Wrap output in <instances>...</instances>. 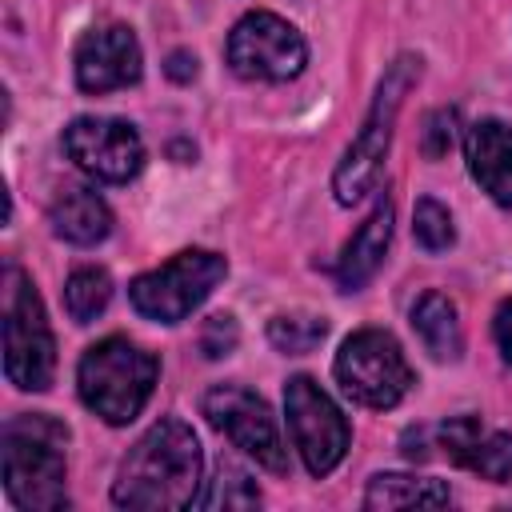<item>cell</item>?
I'll return each instance as SVG.
<instances>
[{"instance_id":"6da1fadb","label":"cell","mask_w":512,"mask_h":512,"mask_svg":"<svg viewBox=\"0 0 512 512\" xmlns=\"http://www.w3.org/2000/svg\"><path fill=\"white\" fill-rule=\"evenodd\" d=\"M204 452L180 416H160L120 460L112 480V504L132 512H176L200 496Z\"/></svg>"},{"instance_id":"7a4b0ae2","label":"cell","mask_w":512,"mask_h":512,"mask_svg":"<svg viewBox=\"0 0 512 512\" xmlns=\"http://www.w3.org/2000/svg\"><path fill=\"white\" fill-rule=\"evenodd\" d=\"M64 448L68 424L48 412H20L8 416L0 428V456H4V492L16 508H68L64 492Z\"/></svg>"},{"instance_id":"3957f363","label":"cell","mask_w":512,"mask_h":512,"mask_svg":"<svg viewBox=\"0 0 512 512\" xmlns=\"http://www.w3.org/2000/svg\"><path fill=\"white\" fill-rule=\"evenodd\" d=\"M156 376H160V360L124 336H108L92 344L76 364V388L84 408L112 428L132 424L144 412Z\"/></svg>"},{"instance_id":"277c9868","label":"cell","mask_w":512,"mask_h":512,"mask_svg":"<svg viewBox=\"0 0 512 512\" xmlns=\"http://www.w3.org/2000/svg\"><path fill=\"white\" fill-rule=\"evenodd\" d=\"M420 80V56L416 52H400L380 84H376V96L364 112V124L360 132L352 136V144L344 148L336 172H332V192L340 204H356L364 200V192H372V184L380 180V168H384V156H388V144H392V124L400 116V104L408 96V88Z\"/></svg>"},{"instance_id":"5b68a950","label":"cell","mask_w":512,"mask_h":512,"mask_svg":"<svg viewBox=\"0 0 512 512\" xmlns=\"http://www.w3.org/2000/svg\"><path fill=\"white\" fill-rule=\"evenodd\" d=\"M4 376L20 392H44L56 376L48 312L20 264H4Z\"/></svg>"},{"instance_id":"8992f818","label":"cell","mask_w":512,"mask_h":512,"mask_svg":"<svg viewBox=\"0 0 512 512\" xmlns=\"http://www.w3.org/2000/svg\"><path fill=\"white\" fill-rule=\"evenodd\" d=\"M224 272H228V260L220 252L184 248L168 264L136 276L128 284V300L152 324H180L212 296V288L224 280Z\"/></svg>"},{"instance_id":"52a82bcc","label":"cell","mask_w":512,"mask_h":512,"mask_svg":"<svg viewBox=\"0 0 512 512\" xmlns=\"http://www.w3.org/2000/svg\"><path fill=\"white\" fill-rule=\"evenodd\" d=\"M344 396H352L356 404L364 408H396L412 384H416V372L400 348V340L384 328H360L352 332L340 352H336V364H332Z\"/></svg>"},{"instance_id":"ba28073f","label":"cell","mask_w":512,"mask_h":512,"mask_svg":"<svg viewBox=\"0 0 512 512\" xmlns=\"http://www.w3.org/2000/svg\"><path fill=\"white\" fill-rule=\"evenodd\" d=\"M228 68L244 80H264V84H284L296 80L308 64V44L276 12H248L232 24L228 44H224Z\"/></svg>"},{"instance_id":"9c48e42d","label":"cell","mask_w":512,"mask_h":512,"mask_svg":"<svg viewBox=\"0 0 512 512\" xmlns=\"http://www.w3.org/2000/svg\"><path fill=\"white\" fill-rule=\"evenodd\" d=\"M284 412H288V432H292V444H296L304 468L312 476H328L344 460L348 440H352L344 412L304 372L284 384Z\"/></svg>"},{"instance_id":"30bf717a","label":"cell","mask_w":512,"mask_h":512,"mask_svg":"<svg viewBox=\"0 0 512 512\" xmlns=\"http://www.w3.org/2000/svg\"><path fill=\"white\" fill-rule=\"evenodd\" d=\"M204 416L216 432H224L232 440V448H240L244 456H252L260 468L284 476L288 472V452L280 440V428L264 404V396H256L244 384H216L204 392Z\"/></svg>"},{"instance_id":"8fae6325","label":"cell","mask_w":512,"mask_h":512,"mask_svg":"<svg viewBox=\"0 0 512 512\" xmlns=\"http://www.w3.org/2000/svg\"><path fill=\"white\" fill-rule=\"evenodd\" d=\"M68 160L100 184H128L144 168V140L128 120L76 116L60 136Z\"/></svg>"},{"instance_id":"7c38bea8","label":"cell","mask_w":512,"mask_h":512,"mask_svg":"<svg viewBox=\"0 0 512 512\" xmlns=\"http://www.w3.org/2000/svg\"><path fill=\"white\" fill-rule=\"evenodd\" d=\"M140 72H144V52L128 24H104V28H88L80 36V44H76L80 92L104 96V92L136 84Z\"/></svg>"},{"instance_id":"4fadbf2b","label":"cell","mask_w":512,"mask_h":512,"mask_svg":"<svg viewBox=\"0 0 512 512\" xmlns=\"http://www.w3.org/2000/svg\"><path fill=\"white\" fill-rule=\"evenodd\" d=\"M464 156H468L472 180L500 208H512V124L496 116L476 120L464 136Z\"/></svg>"},{"instance_id":"5bb4252c","label":"cell","mask_w":512,"mask_h":512,"mask_svg":"<svg viewBox=\"0 0 512 512\" xmlns=\"http://www.w3.org/2000/svg\"><path fill=\"white\" fill-rule=\"evenodd\" d=\"M392 216H396L392 196L380 192L376 208L364 216V224L348 236V244L336 256V284H340V292H360L376 276V268L384 264V252L392 244Z\"/></svg>"},{"instance_id":"9a60e30c","label":"cell","mask_w":512,"mask_h":512,"mask_svg":"<svg viewBox=\"0 0 512 512\" xmlns=\"http://www.w3.org/2000/svg\"><path fill=\"white\" fill-rule=\"evenodd\" d=\"M52 232L76 248H92L112 232V208L92 188H64L48 208Z\"/></svg>"},{"instance_id":"2e32d148","label":"cell","mask_w":512,"mask_h":512,"mask_svg":"<svg viewBox=\"0 0 512 512\" xmlns=\"http://www.w3.org/2000/svg\"><path fill=\"white\" fill-rule=\"evenodd\" d=\"M412 328H416L420 344H424L436 360H460V352H464V328H460L456 304H452L444 292L428 288V292L412 304Z\"/></svg>"},{"instance_id":"e0dca14e","label":"cell","mask_w":512,"mask_h":512,"mask_svg":"<svg viewBox=\"0 0 512 512\" xmlns=\"http://www.w3.org/2000/svg\"><path fill=\"white\" fill-rule=\"evenodd\" d=\"M452 488L432 476H404V472H376L364 488V508H448Z\"/></svg>"},{"instance_id":"ac0fdd59","label":"cell","mask_w":512,"mask_h":512,"mask_svg":"<svg viewBox=\"0 0 512 512\" xmlns=\"http://www.w3.org/2000/svg\"><path fill=\"white\" fill-rule=\"evenodd\" d=\"M112 300V276L104 268H76L68 280H64V308L76 324H92Z\"/></svg>"},{"instance_id":"d6986e66","label":"cell","mask_w":512,"mask_h":512,"mask_svg":"<svg viewBox=\"0 0 512 512\" xmlns=\"http://www.w3.org/2000/svg\"><path fill=\"white\" fill-rule=\"evenodd\" d=\"M456 464L476 472L480 480H492V484L512 480V432H484L480 428Z\"/></svg>"},{"instance_id":"ffe728a7","label":"cell","mask_w":512,"mask_h":512,"mask_svg":"<svg viewBox=\"0 0 512 512\" xmlns=\"http://www.w3.org/2000/svg\"><path fill=\"white\" fill-rule=\"evenodd\" d=\"M324 336H328V320L312 316V312H280L268 320V340L284 356H304V352L320 348Z\"/></svg>"},{"instance_id":"44dd1931","label":"cell","mask_w":512,"mask_h":512,"mask_svg":"<svg viewBox=\"0 0 512 512\" xmlns=\"http://www.w3.org/2000/svg\"><path fill=\"white\" fill-rule=\"evenodd\" d=\"M256 504H260L256 480H252L244 468L228 464V460L216 464V476H212L208 488L196 496V508H256Z\"/></svg>"},{"instance_id":"7402d4cb","label":"cell","mask_w":512,"mask_h":512,"mask_svg":"<svg viewBox=\"0 0 512 512\" xmlns=\"http://www.w3.org/2000/svg\"><path fill=\"white\" fill-rule=\"evenodd\" d=\"M412 236L424 252H448L452 240H456V228H452V216L440 200L432 196H420L416 208H412Z\"/></svg>"},{"instance_id":"603a6c76","label":"cell","mask_w":512,"mask_h":512,"mask_svg":"<svg viewBox=\"0 0 512 512\" xmlns=\"http://www.w3.org/2000/svg\"><path fill=\"white\" fill-rule=\"evenodd\" d=\"M456 144V112L452 108H436L424 116V128H420V152L428 160H444Z\"/></svg>"},{"instance_id":"cb8c5ba5","label":"cell","mask_w":512,"mask_h":512,"mask_svg":"<svg viewBox=\"0 0 512 512\" xmlns=\"http://www.w3.org/2000/svg\"><path fill=\"white\" fill-rule=\"evenodd\" d=\"M236 344H240V328H236V320H232L228 312H216V316L204 320V328H200V352H204L208 360L232 356Z\"/></svg>"},{"instance_id":"d4e9b609","label":"cell","mask_w":512,"mask_h":512,"mask_svg":"<svg viewBox=\"0 0 512 512\" xmlns=\"http://www.w3.org/2000/svg\"><path fill=\"white\" fill-rule=\"evenodd\" d=\"M492 336H496V348H500L504 364H512V296L496 304V316H492Z\"/></svg>"},{"instance_id":"484cf974","label":"cell","mask_w":512,"mask_h":512,"mask_svg":"<svg viewBox=\"0 0 512 512\" xmlns=\"http://www.w3.org/2000/svg\"><path fill=\"white\" fill-rule=\"evenodd\" d=\"M164 72H168V76H172L176 84H188V80L196 76V56H192V52H184V48H176V52L168 56Z\"/></svg>"},{"instance_id":"4316f807","label":"cell","mask_w":512,"mask_h":512,"mask_svg":"<svg viewBox=\"0 0 512 512\" xmlns=\"http://www.w3.org/2000/svg\"><path fill=\"white\" fill-rule=\"evenodd\" d=\"M404 456H408V460H424V456H428V448H424V428H416V432L404 436Z\"/></svg>"}]
</instances>
